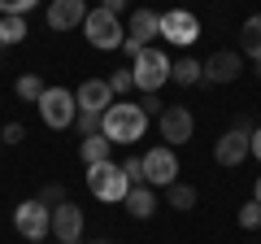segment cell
Instances as JSON below:
<instances>
[{"mask_svg":"<svg viewBox=\"0 0 261 244\" xmlns=\"http://www.w3.org/2000/svg\"><path fill=\"white\" fill-rule=\"evenodd\" d=\"M144 131H148V113L140 109L135 101H113L109 109L100 113V135L109 144H135V140H144Z\"/></svg>","mask_w":261,"mask_h":244,"instance_id":"6da1fadb","label":"cell"},{"mask_svg":"<svg viewBox=\"0 0 261 244\" xmlns=\"http://www.w3.org/2000/svg\"><path fill=\"white\" fill-rule=\"evenodd\" d=\"M35 105H39L44 127H53V131L74 127V118H79V101H74V92H65V87H44V96H39Z\"/></svg>","mask_w":261,"mask_h":244,"instance_id":"7a4b0ae2","label":"cell"},{"mask_svg":"<svg viewBox=\"0 0 261 244\" xmlns=\"http://www.w3.org/2000/svg\"><path fill=\"white\" fill-rule=\"evenodd\" d=\"M83 35H87V44H92V48L109 53V48H122L126 31H122L118 13H109V9H87V18H83Z\"/></svg>","mask_w":261,"mask_h":244,"instance_id":"3957f363","label":"cell"},{"mask_svg":"<svg viewBox=\"0 0 261 244\" xmlns=\"http://www.w3.org/2000/svg\"><path fill=\"white\" fill-rule=\"evenodd\" d=\"M170 66H174V61H170V57L161 53V48H152V44H148L140 57H135V61H130L135 87H140V92H157V87L170 79Z\"/></svg>","mask_w":261,"mask_h":244,"instance_id":"277c9868","label":"cell"},{"mask_svg":"<svg viewBox=\"0 0 261 244\" xmlns=\"http://www.w3.org/2000/svg\"><path fill=\"white\" fill-rule=\"evenodd\" d=\"M87 188H92L96 201H126L130 183H126V175H122V166L96 161V166H87Z\"/></svg>","mask_w":261,"mask_h":244,"instance_id":"5b68a950","label":"cell"},{"mask_svg":"<svg viewBox=\"0 0 261 244\" xmlns=\"http://www.w3.org/2000/svg\"><path fill=\"white\" fill-rule=\"evenodd\" d=\"M144 183H148L152 192H166L170 183H178V157L170 144H161V149H148L144 153Z\"/></svg>","mask_w":261,"mask_h":244,"instance_id":"8992f818","label":"cell"},{"mask_svg":"<svg viewBox=\"0 0 261 244\" xmlns=\"http://www.w3.org/2000/svg\"><path fill=\"white\" fill-rule=\"evenodd\" d=\"M157 35H161V13H152V9H135V13H130V27H126L122 48H126V57L135 61V57H140Z\"/></svg>","mask_w":261,"mask_h":244,"instance_id":"52a82bcc","label":"cell"},{"mask_svg":"<svg viewBox=\"0 0 261 244\" xmlns=\"http://www.w3.org/2000/svg\"><path fill=\"white\" fill-rule=\"evenodd\" d=\"M13 227H18L27 240H44V235H53V209L44 205V201H22L18 209H13Z\"/></svg>","mask_w":261,"mask_h":244,"instance_id":"ba28073f","label":"cell"},{"mask_svg":"<svg viewBox=\"0 0 261 244\" xmlns=\"http://www.w3.org/2000/svg\"><path fill=\"white\" fill-rule=\"evenodd\" d=\"M248 135H252V122H248V118H244V122H235L231 131H226L222 140L214 144V161H218V166H226V170H231V166H240V161L252 153Z\"/></svg>","mask_w":261,"mask_h":244,"instance_id":"9c48e42d","label":"cell"},{"mask_svg":"<svg viewBox=\"0 0 261 244\" xmlns=\"http://www.w3.org/2000/svg\"><path fill=\"white\" fill-rule=\"evenodd\" d=\"M161 35H166V44L187 48V44L200 39V22H196V13H187V9H166L161 13Z\"/></svg>","mask_w":261,"mask_h":244,"instance_id":"30bf717a","label":"cell"},{"mask_svg":"<svg viewBox=\"0 0 261 244\" xmlns=\"http://www.w3.org/2000/svg\"><path fill=\"white\" fill-rule=\"evenodd\" d=\"M157 131H161V140H166L170 149H174V144H187V140H192V131H196L192 109H187V105H170V109L157 118Z\"/></svg>","mask_w":261,"mask_h":244,"instance_id":"8fae6325","label":"cell"},{"mask_svg":"<svg viewBox=\"0 0 261 244\" xmlns=\"http://www.w3.org/2000/svg\"><path fill=\"white\" fill-rule=\"evenodd\" d=\"M53 235L61 244H74L79 235H83V209H79L74 201H61V205L53 209Z\"/></svg>","mask_w":261,"mask_h":244,"instance_id":"7c38bea8","label":"cell"},{"mask_svg":"<svg viewBox=\"0 0 261 244\" xmlns=\"http://www.w3.org/2000/svg\"><path fill=\"white\" fill-rule=\"evenodd\" d=\"M200 70H205L209 83H235V79H240V70H244V61H240V53H231V48H218V53L209 57Z\"/></svg>","mask_w":261,"mask_h":244,"instance_id":"4fadbf2b","label":"cell"},{"mask_svg":"<svg viewBox=\"0 0 261 244\" xmlns=\"http://www.w3.org/2000/svg\"><path fill=\"white\" fill-rule=\"evenodd\" d=\"M83 18H87V0H48V27L53 31L83 27Z\"/></svg>","mask_w":261,"mask_h":244,"instance_id":"5bb4252c","label":"cell"},{"mask_svg":"<svg viewBox=\"0 0 261 244\" xmlns=\"http://www.w3.org/2000/svg\"><path fill=\"white\" fill-rule=\"evenodd\" d=\"M74 101H79V109H87V113H105V109L113 105V87H109V79H87V83H79Z\"/></svg>","mask_w":261,"mask_h":244,"instance_id":"9a60e30c","label":"cell"},{"mask_svg":"<svg viewBox=\"0 0 261 244\" xmlns=\"http://www.w3.org/2000/svg\"><path fill=\"white\" fill-rule=\"evenodd\" d=\"M122 205H126V214L130 218H152V209H157V192L148 188V183H135V188L126 192V201H122Z\"/></svg>","mask_w":261,"mask_h":244,"instance_id":"2e32d148","label":"cell"},{"mask_svg":"<svg viewBox=\"0 0 261 244\" xmlns=\"http://www.w3.org/2000/svg\"><path fill=\"white\" fill-rule=\"evenodd\" d=\"M240 53L252 57V61L261 66V13L244 18V27H240Z\"/></svg>","mask_w":261,"mask_h":244,"instance_id":"e0dca14e","label":"cell"},{"mask_svg":"<svg viewBox=\"0 0 261 244\" xmlns=\"http://www.w3.org/2000/svg\"><path fill=\"white\" fill-rule=\"evenodd\" d=\"M109 149H113V144L105 140L100 131H96V135H83V144H79V157H83L87 166H96V161H109Z\"/></svg>","mask_w":261,"mask_h":244,"instance_id":"ac0fdd59","label":"cell"},{"mask_svg":"<svg viewBox=\"0 0 261 244\" xmlns=\"http://www.w3.org/2000/svg\"><path fill=\"white\" fill-rule=\"evenodd\" d=\"M170 79H174L178 87H196L200 79H205V70H200V61L183 57V61H174V66H170Z\"/></svg>","mask_w":261,"mask_h":244,"instance_id":"d6986e66","label":"cell"},{"mask_svg":"<svg viewBox=\"0 0 261 244\" xmlns=\"http://www.w3.org/2000/svg\"><path fill=\"white\" fill-rule=\"evenodd\" d=\"M27 39V18H0V48Z\"/></svg>","mask_w":261,"mask_h":244,"instance_id":"ffe728a7","label":"cell"},{"mask_svg":"<svg viewBox=\"0 0 261 244\" xmlns=\"http://www.w3.org/2000/svg\"><path fill=\"white\" fill-rule=\"evenodd\" d=\"M166 205L170 209H192L196 205V188H187V183H170V188H166Z\"/></svg>","mask_w":261,"mask_h":244,"instance_id":"44dd1931","label":"cell"},{"mask_svg":"<svg viewBox=\"0 0 261 244\" xmlns=\"http://www.w3.org/2000/svg\"><path fill=\"white\" fill-rule=\"evenodd\" d=\"M13 92H18L22 101H39V96H44V79H35V75H22L18 83H13Z\"/></svg>","mask_w":261,"mask_h":244,"instance_id":"7402d4cb","label":"cell"},{"mask_svg":"<svg viewBox=\"0 0 261 244\" xmlns=\"http://www.w3.org/2000/svg\"><path fill=\"white\" fill-rule=\"evenodd\" d=\"M235 223H240L244 231H257V227H261V205H257V201H248V205H240V214H235Z\"/></svg>","mask_w":261,"mask_h":244,"instance_id":"603a6c76","label":"cell"},{"mask_svg":"<svg viewBox=\"0 0 261 244\" xmlns=\"http://www.w3.org/2000/svg\"><path fill=\"white\" fill-rule=\"evenodd\" d=\"M35 5L39 0H0V13H5V18H27Z\"/></svg>","mask_w":261,"mask_h":244,"instance_id":"cb8c5ba5","label":"cell"},{"mask_svg":"<svg viewBox=\"0 0 261 244\" xmlns=\"http://www.w3.org/2000/svg\"><path fill=\"white\" fill-rule=\"evenodd\" d=\"M74 127H79V135H96V131H100V113H87V109H79Z\"/></svg>","mask_w":261,"mask_h":244,"instance_id":"d4e9b609","label":"cell"},{"mask_svg":"<svg viewBox=\"0 0 261 244\" xmlns=\"http://www.w3.org/2000/svg\"><path fill=\"white\" fill-rule=\"evenodd\" d=\"M122 175H126L130 188H135V183H144V157H126V161H122Z\"/></svg>","mask_w":261,"mask_h":244,"instance_id":"484cf974","label":"cell"},{"mask_svg":"<svg viewBox=\"0 0 261 244\" xmlns=\"http://www.w3.org/2000/svg\"><path fill=\"white\" fill-rule=\"evenodd\" d=\"M109 87H113V96H118V92H130V87H135L130 66H126V70H113V75H109Z\"/></svg>","mask_w":261,"mask_h":244,"instance_id":"4316f807","label":"cell"},{"mask_svg":"<svg viewBox=\"0 0 261 244\" xmlns=\"http://www.w3.org/2000/svg\"><path fill=\"white\" fill-rule=\"evenodd\" d=\"M27 140V127L22 122H5V131H0V144H22Z\"/></svg>","mask_w":261,"mask_h":244,"instance_id":"83f0119b","label":"cell"},{"mask_svg":"<svg viewBox=\"0 0 261 244\" xmlns=\"http://www.w3.org/2000/svg\"><path fill=\"white\" fill-rule=\"evenodd\" d=\"M39 201H44L48 209H57V205H61V201H65V188H61V183H48V188L39 192Z\"/></svg>","mask_w":261,"mask_h":244,"instance_id":"f1b7e54d","label":"cell"},{"mask_svg":"<svg viewBox=\"0 0 261 244\" xmlns=\"http://www.w3.org/2000/svg\"><path fill=\"white\" fill-rule=\"evenodd\" d=\"M135 105H140V109L148 113V118H152V113H157V118H161V113H166V105L157 101V92H144V96H140V101H135Z\"/></svg>","mask_w":261,"mask_h":244,"instance_id":"f546056e","label":"cell"},{"mask_svg":"<svg viewBox=\"0 0 261 244\" xmlns=\"http://www.w3.org/2000/svg\"><path fill=\"white\" fill-rule=\"evenodd\" d=\"M248 144H252V157L261 161V127H252V135H248Z\"/></svg>","mask_w":261,"mask_h":244,"instance_id":"4dcf8cb0","label":"cell"},{"mask_svg":"<svg viewBox=\"0 0 261 244\" xmlns=\"http://www.w3.org/2000/svg\"><path fill=\"white\" fill-rule=\"evenodd\" d=\"M126 5H130V0H100V9H109V13H122Z\"/></svg>","mask_w":261,"mask_h":244,"instance_id":"1f68e13d","label":"cell"},{"mask_svg":"<svg viewBox=\"0 0 261 244\" xmlns=\"http://www.w3.org/2000/svg\"><path fill=\"white\" fill-rule=\"evenodd\" d=\"M252 201H257V205H261V179H257V188H252Z\"/></svg>","mask_w":261,"mask_h":244,"instance_id":"d6a6232c","label":"cell"},{"mask_svg":"<svg viewBox=\"0 0 261 244\" xmlns=\"http://www.w3.org/2000/svg\"><path fill=\"white\" fill-rule=\"evenodd\" d=\"M27 244H44V240H27Z\"/></svg>","mask_w":261,"mask_h":244,"instance_id":"836d02e7","label":"cell"},{"mask_svg":"<svg viewBox=\"0 0 261 244\" xmlns=\"http://www.w3.org/2000/svg\"><path fill=\"white\" fill-rule=\"evenodd\" d=\"M96 244H109V240H96Z\"/></svg>","mask_w":261,"mask_h":244,"instance_id":"e575fe53","label":"cell"},{"mask_svg":"<svg viewBox=\"0 0 261 244\" xmlns=\"http://www.w3.org/2000/svg\"><path fill=\"white\" fill-rule=\"evenodd\" d=\"M0 153H5V144H0Z\"/></svg>","mask_w":261,"mask_h":244,"instance_id":"d590c367","label":"cell"},{"mask_svg":"<svg viewBox=\"0 0 261 244\" xmlns=\"http://www.w3.org/2000/svg\"><path fill=\"white\" fill-rule=\"evenodd\" d=\"M257 75H261V66H257Z\"/></svg>","mask_w":261,"mask_h":244,"instance_id":"8d00e7d4","label":"cell"},{"mask_svg":"<svg viewBox=\"0 0 261 244\" xmlns=\"http://www.w3.org/2000/svg\"><path fill=\"white\" fill-rule=\"evenodd\" d=\"M74 244H79V240H74Z\"/></svg>","mask_w":261,"mask_h":244,"instance_id":"74e56055","label":"cell"}]
</instances>
